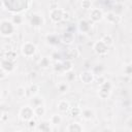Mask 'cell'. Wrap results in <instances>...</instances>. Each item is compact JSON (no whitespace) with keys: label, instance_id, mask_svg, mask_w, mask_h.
Returning a JSON list of instances; mask_svg holds the SVG:
<instances>
[{"label":"cell","instance_id":"11","mask_svg":"<svg viewBox=\"0 0 132 132\" xmlns=\"http://www.w3.org/2000/svg\"><path fill=\"white\" fill-rule=\"evenodd\" d=\"M44 23V20L42 18L41 14H38V13H33L30 18V24L33 26V27H40L42 26Z\"/></svg>","mask_w":132,"mask_h":132},{"label":"cell","instance_id":"34","mask_svg":"<svg viewBox=\"0 0 132 132\" xmlns=\"http://www.w3.org/2000/svg\"><path fill=\"white\" fill-rule=\"evenodd\" d=\"M27 125H28V128H29L30 130H36V129H37V126H38L37 122H36L34 119L29 120V121L27 122Z\"/></svg>","mask_w":132,"mask_h":132},{"label":"cell","instance_id":"23","mask_svg":"<svg viewBox=\"0 0 132 132\" xmlns=\"http://www.w3.org/2000/svg\"><path fill=\"white\" fill-rule=\"evenodd\" d=\"M4 58H6V59H8V60H10V61L15 62V60H16V58H18V54H16V52L13 51V50H8V51L5 52Z\"/></svg>","mask_w":132,"mask_h":132},{"label":"cell","instance_id":"28","mask_svg":"<svg viewBox=\"0 0 132 132\" xmlns=\"http://www.w3.org/2000/svg\"><path fill=\"white\" fill-rule=\"evenodd\" d=\"M57 89L60 93H66L69 90V84L66 81H61L57 85Z\"/></svg>","mask_w":132,"mask_h":132},{"label":"cell","instance_id":"15","mask_svg":"<svg viewBox=\"0 0 132 132\" xmlns=\"http://www.w3.org/2000/svg\"><path fill=\"white\" fill-rule=\"evenodd\" d=\"M80 117H81L84 120H86V121H90V120H92V119L95 117V111H94L92 108L86 107V108L81 109Z\"/></svg>","mask_w":132,"mask_h":132},{"label":"cell","instance_id":"37","mask_svg":"<svg viewBox=\"0 0 132 132\" xmlns=\"http://www.w3.org/2000/svg\"><path fill=\"white\" fill-rule=\"evenodd\" d=\"M103 70H104L103 66H102V65H98V66H96V67L93 69V72H94L95 75H102Z\"/></svg>","mask_w":132,"mask_h":132},{"label":"cell","instance_id":"5","mask_svg":"<svg viewBox=\"0 0 132 132\" xmlns=\"http://www.w3.org/2000/svg\"><path fill=\"white\" fill-rule=\"evenodd\" d=\"M37 52V48H36V45L30 41H27L25 42L22 47H21V53L24 57L26 58H32Z\"/></svg>","mask_w":132,"mask_h":132},{"label":"cell","instance_id":"4","mask_svg":"<svg viewBox=\"0 0 132 132\" xmlns=\"http://www.w3.org/2000/svg\"><path fill=\"white\" fill-rule=\"evenodd\" d=\"M111 90H112V84L110 80H105L104 82H102L101 85H99V90H98V96L101 99H107L110 94H111Z\"/></svg>","mask_w":132,"mask_h":132},{"label":"cell","instance_id":"29","mask_svg":"<svg viewBox=\"0 0 132 132\" xmlns=\"http://www.w3.org/2000/svg\"><path fill=\"white\" fill-rule=\"evenodd\" d=\"M15 95H16V97L20 98V99L25 98V97H26V88L23 87V86L18 87L16 90H15Z\"/></svg>","mask_w":132,"mask_h":132},{"label":"cell","instance_id":"26","mask_svg":"<svg viewBox=\"0 0 132 132\" xmlns=\"http://www.w3.org/2000/svg\"><path fill=\"white\" fill-rule=\"evenodd\" d=\"M51 61H52L51 58H47V57L41 58V60L39 61V66H40V68H42V69L48 68V67L51 66Z\"/></svg>","mask_w":132,"mask_h":132},{"label":"cell","instance_id":"12","mask_svg":"<svg viewBox=\"0 0 132 132\" xmlns=\"http://www.w3.org/2000/svg\"><path fill=\"white\" fill-rule=\"evenodd\" d=\"M78 30L82 33V34H86V33H89L90 30H91V23L88 21V20H80L78 22Z\"/></svg>","mask_w":132,"mask_h":132},{"label":"cell","instance_id":"18","mask_svg":"<svg viewBox=\"0 0 132 132\" xmlns=\"http://www.w3.org/2000/svg\"><path fill=\"white\" fill-rule=\"evenodd\" d=\"M104 18H105L106 21H107L108 23H110V24H119V23L121 22V15H117V14H114L112 11L108 12Z\"/></svg>","mask_w":132,"mask_h":132},{"label":"cell","instance_id":"10","mask_svg":"<svg viewBox=\"0 0 132 132\" xmlns=\"http://www.w3.org/2000/svg\"><path fill=\"white\" fill-rule=\"evenodd\" d=\"M79 78L80 80L86 84V85H89V84H92L94 80H95V74L93 71H90V70H85L82 71L80 74H79Z\"/></svg>","mask_w":132,"mask_h":132},{"label":"cell","instance_id":"42","mask_svg":"<svg viewBox=\"0 0 132 132\" xmlns=\"http://www.w3.org/2000/svg\"><path fill=\"white\" fill-rule=\"evenodd\" d=\"M69 19H70V14H69V12H68V11H66V10H65V12H64V16H63V21H65V22H66V21H68Z\"/></svg>","mask_w":132,"mask_h":132},{"label":"cell","instance_id":"20","mask_svg":"<svg viewBox=\"0 0 132 132\" xmlns=\"http://www.w3.org/2000/svg\"><path fill=\"white\" fill-rule=\"evenodd\" d=\"M52 124H51V122L48 121H43V122H40L39 124H38V126H37V131H42V132H48V131H51L52 130Z\"/></svg>","mask_w":132,"mask_h":132},{"label":"cell","instance_id":"36","mask_svg":"<svg viewBox=\"0 0 132 132\" xmlns=\"http://www.w3.org/2000/svg\"><path fill=\"white\" fill-rule=\"evenodd\" d=\"M53 67H54V70H55L56 72H64V71H63V65H62V62H60V61H57Z\"/></svg>","mask_w":132,"mask_h":132},{"label":"cell","instance_id":"17","mask_svg":"<svg viewBox=\"0 0 132 132\" xmlns=\"http://www.w3.org/2000/svg\"><path fill=\"white\" fill-rule=\"evenodd\" d=\"M66 131H68V132H81V131H84V127L77 122L70 123L66 127Z\"/></svg>","mask_w":132,"mask_h":132},{"label":"cell","instance_id":"43","mask_svg":"<svg viewBox=\"0 0 132 132\" xmlns=\"http://www.w3.org/2000/svg\"><path fill=\"white\" fill-rule=\"evenodd\" d=\"M105 80H106V79H105V77H104V76H102V75H99V77L97 78V81H98V84H99V85H101V84H102V82H104Z\"/></svg>","mask_w":132,"mask_h":132},{"label":"cell","instance_id":"21","mask_svg":"<svg viewBox=\"0 0 132 132\" xmlns=\"http://www.w3.org/2000/svg\"><path fill=\"white\" fill-rule=\"evenodd\" d=\"M50 122L53 126H58L62 123V117L60 113H54L50 118Z\"/></svg>","mask_w":132,"mask_h":132},{"label":"cell","instance_id":"32","mask_svg":"<svg viewBox=\"0 0 132 132\" xmlns=\"http://www.w3.org/2000/svg\"><path fill=\"white\" fill-rule=\"evenodd\" d=\"M29 91H30V94H31L32 96H34V95H37V94L39 93L40 88H39V86H38L37 84H33V85L30 86Z\"/></svg>","mask_w":132,"mask_h":132},{"label":"cell","instance_id":"35","mask_svg":"<svg viewBox=\"0 0 132 132\" xmlns=\"http://www.w3.org/2000/svg\"><path fill=\"white\" fill-rule=\"evenodd\" d=\"M123 71H124V73H125L126 75L131 76V75H132V63L125 65L124 68H123Z\"/></svg>","mask_w":132,"mask_h":132},{"label":"cell","instance_id":"44","mask_svg":"<svg viewBox=\"0 0 132 132\" xmlns=\"http://www.w3.org/2000/svg\"><path fill=\"white\" fill-rule=\"evenodd\" d=\"M55 8H58V3L57 2H52L50 4V10L51 9H55Z\"/></svg>","mask_w":132,"mask_h":132},{"label":"cell","instance_id":"30","mask_svg":"<svg viewBox=\"0 0 132 132\" xmlns=\"http://www.w3.org/2000/svg\"><path fill=\"white\" fill-rule=\"evenodd\" d=\"M45 107L44 105H38L36 107H34V112H35V117H42L45 113Z\"/></svg>","mask_w":132,"mask_h":132},{"label":"cell","instance_id":"7","mask_svg":"<svg viewBox=\"0 0 132 132\" xmlns=\"http://www.w3.org/2000/svg\"><path fill=\"white\" fill-rule=\"evenodd\" d=\"M93 50H94V52H95L97 55H99V56H105V55L108 53L109 47L100 39V40H97V41L94 43Z\"/></svg>","mask_w":132,"mask_h":132},{"label":"cell","instance_id":"27","mask_svg":"<svg viewBox=\"0 0 132 132\" xmlns=\"http://www.w3.org/2000/svg\"><path fill=\"white\" fill-rule=\"evenodd\" d=\"M15 26H18V25H21V24H23V22H24V18H23V15L22 14H20V13H15V14H13L12 16H11V20H10Z\"/></svg>","mask_w":132,"mask_h":132},{"label":"cell","instance_id":"22","mask_svg":"<svg viewBox=\"0 0 132 132\" xmlns=\"http://www.w3.org/2000/svg\"><path fill=\"white\" fill-rule=\"evenodd\" d=\"M79 55V52L77 51V48H69L66 52V59L68 60H73L75 58H77Z\"/></svg>","mask_w":132,"mask_h":132},{"label":"cell","instance_id":"41","mask_svg":"<svg viewBox=\"0 0 132 132\" xmlns=\"http://www.w3.org/2000/svg\"><path fill=\"white\" fill-rule=\"evenodd\" d=\"M7 119H8V117H6V113H5L4 111H2V112H1V117H0L1 122H5Z\"/></svg>","mask_w":132,"mask_h":132},{"label":"cell","instance_id":"2","mask_svg":"<svg viewBox=\"0 0 132 132\" xmlns=\"http://www.w3.org/2000/svg\"><path fill=\"white\" fill-rule=\"evenodd\" d=\"M15 25L8 20H1L0 23V33L3 37L11 36L15 31Z\"/></svg>","mask_w":132,"mask_h":132},{"label":"cell","instance_id":"16","mask_svg":"<svg viewBox=\"0 0 132 132\" xmlns=\"http://www.w3.org/2000/svg\"><path fill=\"white\" fill-rule=\"evenodd\" d=\"M44 104V99H43V97L42 96H40V95H34L32 98H31V100H30V105L34 108V107H36V106H38V105H43Z\"/></svg>","mask_w":132,"mask_h":132},{"label":"cell","instance_id":"14","mask_svg":"<svg viewBox=\"0 0 132 132\" xmlns=\"http://www.w3.org/2000/svg\"><path fill=\"white\" fill-rule=\"evenodd\" d=\"M57 109L60 112H67L70 110V104L66 99H61L57 104Z\"/></svg>","mask_w":132,"mask_h":132},{"label":"cell","instance_id":"6","mask_svg":"<svg viewBox=\"0 0 132 132\" xmlns=\"http://www.w3.org/2000/svg\"><path fill=\"white\" fill-rule=\"evenodd\" d=\"M64 12L65 9L63 8H55V9H51L50 10V19L53 23H60L63 21V16H64Z\"/></svg>","mask_w":132,"mask_h":132},{"label":"cell","instance_id":"33","mask_svg":"<svg viewBox=\"0 0 132 132\" xmlns=\"http://www.w3.org/2000/svg\"><path fill=\"white\" fill-rule=\"evenodd\" d=\"M80 113H81V108H79L77 106L70 107V114L72 117H78V116H80Z\"/></svg>","mask_w":132,"mask_h":132},{"label":"cell","instance_id":"8","mask_svg":"<svg viewBox=\"0 0 132 132\" xmlns=\"http://www.w3.org/2000/svg\"><path fill=\"white\" fill-rule=\"evenodd\" d=\"M0 66H1V70L5 71L8 74V73H11V72L14 71V69H15V62L10 61V60H8V59H6V58L3 57L1 59Z\"/></svg>","mask_w":132,"mask_h":132},{"label":"cell","instance_id":"25","mask_svg":"<svg viewBox=\"0 0 132 132\" xmlns=\"http://www.w3.org/2000/svg\"><path fill=\"white\" fill-rule=\"evenodd\" d=\"M124 8H125V6L122 3H117V4H114V6L112 8V12L117 15H122L124 12Z\"/></svg>","mask_w":132,"mask_h":132},{"label":"cell","instance_id":"1","mask_svg":"<svg viewBox=\"0 0 132 132\" xmlns=\"http://www.w3.org/2000/svg\"><path fill=\"white\" fill-rule=\"evenodd\" d=\"M5 5H3L2 7H6V9H8L9 11L12 12H21L24 11L26 9H28L29 4H30V0H2V4L6 3Z\"/></svg>","mask_w":132,"mask_h":132},{"label":"cell","instance_id":"31","mask_svg":"<svg viewBox=\"0 0 132 132\" xmlns=\"http://www.w3.org/2000/svg\"><path fill=\"white\" fill-rule=\"evenodd\" d=\"M101 40L108 46V47H110L112 44H113V38H112V36L111 35H109V34H106V35H104L102 38H101Z\"/></svg>","mask_w":132,"mask_h":132},{"label":"cell","instance_id":"3","mask_svg":"<svg viewBox=\"0 0 132 132\" xmlns=\"http://www.w3.org/2000/svg\"><path fill=\"white\" fill-rule=\"evenodd\" d=\"M19 117L23 122H28L31 119H34L35 117V112H34V108L29 104V105H24L21 107V109L19 110Z\"/></svg>","mask_w":132,"mask_h":132},{"label":"cell","instance_id":"13","mask_svg":"<svg viewBox=\"0 0 132 132\" xmlns=\"http://www.w3.org/2000/svg\"><path fill=\"white\" fill-rule=\"evenodd\" d=\"M45 39H46V42L48 44H51V45H57L61 41V37L58 34H56V33L47 34L46 37H45Z\"/></svg>","mask_w":132,"mask_h":132},{"label":"cell","instance_id":"19","mask_svg":"<svg viewBox=\"0 0 132 132\" xmlns=\"http://www.w3.org/2000/svg\"><path fill=\"white\" fill-rule=\"evenodd\" d=\"M61 41L64 42L65 44H71L74 41V34L71 32H65L61 36Z\"/></svg>","mask_w":132,"mask_h":132},{"label":"cell","instance_id":"9","mask_svg":"<svg viewBox=\"0 0 132 132\" xmlns=\"http://www.w3.org/2000/svg\"><path fill=\"white\" fill-rule=\"evenodd\" d=\"M103 19H104V14H103V11L100 8H91V11H90V20L93 23L100 22Z\"/></svg>","mask_w":132,"mask_h":132},{"label":"cell","instance_id":"40","mask_svg":"<svg viewBox=\"0 0 132 132\" xmlns=\"http://www.w3.org/2000/svg\"><path fill=\"white\" fill-rule=\"evenodd\" d=\"M60 58H61V54H60V53H58V51L53 52V53H52V55H51V59H52V60H55L56 62H57V61H59V60H60Z\"/></svg>","mask_w":132,"mask_h":132},{"label":"cell","instance_id":"38","mask_svg":"<svg viewBox=\"0 0 132 132\" xmlns=\"http://www.w3.org/2000/svg\"><path fill=\"white\" fill-rule=\"evenodd\" d=\"M66 78H67V81L68 82H70V81H72V80L75 79V73L73 72V70L66 72Z\"/></svg>","mask_w":132,"mask_h":132},{"label":"cell","instance_id":"39","mask_svg":"<svg viewBox=\"0 0 132 132\" xmlns=\"http://www.w3.org/2000/svg\"><path fill=\"white\" fill-rule=\"evenodd\" d=\"M81 7L85 9H91V7H92L91 0H82L81 1Z\"/></svg>","mask_w":132,"mask_h":132},{"label":"cell","instance_id":"24","mask_svg":"<svg viewBox=\"0 0 132 132\" xmlns=\"http://www.w3.org/2000/svg\"><path fill=\"white\" fill-rule=\"evenodd\" d=\"M62 65H63V71L64 72H68V71L73 70V62H72V60L66 59L65 61L62 62Z\"/></svg>","mask_w":132,"mask_h":132}]
</instances>
